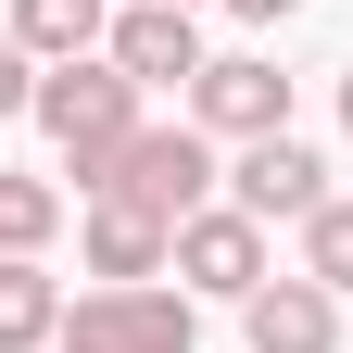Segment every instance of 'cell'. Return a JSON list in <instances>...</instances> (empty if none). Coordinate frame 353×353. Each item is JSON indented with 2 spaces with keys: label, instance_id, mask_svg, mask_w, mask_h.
Wrapping results in <instances>:
<instances>
[{
  "label": "cell",
  "instance_id": "cell-1",
  "mask_svg": "<svg viewBox=\"0 0 353 353\" xmlns=\"http://www.w3.org/2000/svg\"><path fill=\"white\" fill-rule=\"evenodd\" d=\"M38 126H51V152L76 164V190H101V164L139 139V76L126 63H38Z\"/></svg>",
  "mask_w": 353,
  "mask_h": 353
},
{
  "label": "cell",
  "instance_id": "cell-2",
  "mask_svg": "<svg viewBox=\"0 0 353 353\" xmlns=\"http://www.w3.org/2000/svg\"><path fill=\"white\" fill-rule=\"evenodd\" d=\"M88 202H139V214L176 228V214L214 202V139H202V126H139V139L101 164V190H88Z\"/></svg>",
  "mask_w": 353,
  "mask_h": 353
},
{
  "label": "cell",
  "instance_id": "cell-3",
  "mask_svg": "<svg viewBox=\"0 0 353 353\" xmlns=\"http://www.w3.org/2000/svg\"><path fill=\"white\" fill-rule=\"evenodd\" d=\"M190 341H202V316H190V290H164V278L88 290L63 316V353H190Z\"/></svg>",
  "mask_w": 353,
  "mask_h": 353
},
{
  "label": "cell",
  "instance_id": "cell-4",
  "mask_svg": "<svg viewBox=\"0 0 353 353\" xmlns=\"http://www.w3.org/2000/svg\"><path fill=\"white\" fill-rule=\"evenodd\" d=\"M190 126H202V139H278V126H290V76L252 63V51L202 63L190 76Z\"/></svg>",
  "mask_w": 353,
  "mask_h": 353
},
{
  "label": "cell",
  "instance_id": "cell-5",
  "mask_svg": "<svg viewBox=\"0 0 353 353\" xmlns=\"http://www.w3.org/2000/svg\"><path fill=\"white\" fill-rule=\"evenodd\" d=\"M176 278L214 290V303H252L265 290V228L240 202H202V214H176Z\"/></svg>",
  "mask_w": 353,
  "mask_h": 353
},
{
  "label": "cell",
  "instance_id": "cell-6",
  "mask_svg": "<svg viewBox=\"0 0 353 353\" xmlns=\"http://www.w3.org/2000/svg\"><path fill=\"white\" fill-rule=\"evenodd\" d=\"M101 63H126L139 88H190V76H202V26H190V0H126L114 38H101Z\"/></svg>",
  "mask_w": 353,
  "mask_h": 353
},
{
  "label": "cell",
  "instance_id": "cell-7",
  "mask_svg": "<svg viewBox=\"0 0 353 353\" xmlns=\"http://www.w3.org/2000/svg\"><path fill=\"white\" fill-rule=\"evenodd\" d=\"M228 202L252 214V228H278V214H290V228H303V214L328 202V164L303 152L290 126H278V139H240V176H228Z\"/></svg>",
  "mask_w": 353,
  "mask_h": 353
},
{
  "label": "cell",
  "instance_id": "cell-8",
  "mask_svg": "<svg viewBox=\"0 0 353 353\" xmlns=\"http://www.w3.org/2000/svg\"><path fill=\"white\" fill-rule=\"evenodd\" d=\"M240 341H252V353H341V290H316V278H265V290L240 303Z\"/></svg>",
  "mask_w": 353,
  "mask_h": 353
},
{
  "label": "cell",
  "instance_id": "cell-9",
  "mask_svg": "<svg viewBox=\"0 0 353 353\" xmlns=\"http://www.w3.org/2000/svg\"><path fill=\"white\" fill-rule=\"evenodd\" d=\"M164 265H176V228H164V214L88 202V278H101V290H139V278H164Z\"/></svg>",
  "mask_w": 353,
  "mask_h": 353
},
{
  "label": "cell",
  "instance_id": "cell-10",
  "mask_svg": "<svg viewBox=\"0 0 353 353\" xmlns=\"http://www.w3.org/2000/svg\"><path fill=\"white\" fill-rule=\"evenodd\" d=\"M101 38H114L101 0H13V51H26V63H88Z\"/></svg>",
  "mask_w": 353,
  "mask_h": 353
},
{
  "label": "cell",
  "instance_id": "cell-11",
  "mask_svg": "<svg viewBox=\"0 0 353 353\" xmlns=\"http://www.w3.org/2000/svg\"><path fill=\"white\" fill-rule=\"evenodd\" d=\"M63 341V290L38 278V252H0V353H38Z\"/></svg>",
  "mask_w": 353,
  "mask_h": 353
},
{
  "label": "cell",
  "instance_id": "cell-12",
  "mask_svg": "<svg viewBox=\"0 0 353 353\" xmlns=\"http://www.w3.org/2000/svg\"><path fill=\"white\" fill-rule=\"evenodd\" d=\"M303 278H316V290H353V202L341 190L303 214Z\"/></svg>",
  "mask_w": 353,
  "mask_h": 353
},
{
  "label": "cell",
  "instance_id": "cell-13",
  "mask_svg": "<svg viewBox=\"0 0 353 353\" xmlns=\"http://www.w3.org/2000/svg\"><path fill=\"white\" fill-rule=\"evenodd\" d=\"M51 228H63V190H51V176H0V252H38Z\"/></svg>",
  "mask_w": 353,
  "mask_h": 353
},
{
  "label": "cell",
  "instance_id": "cell-14",
  "mask_svg": "<svg viewBox=\"0 0 353 353\" xmlns=\"http://www.w3.org/2000/svg\"><path fill=\"white\" fill-rule=\"evenodd\" d=\"M26 101H38V63L13 51V38H0V114H26Z\"/></svg>",
  "mask_w": 353,
  "mask_h": 353
},
{
  "label": "cell",
  "instance_id": "cell-15",
  "mask_svg": "<svg viewBox=\"0 0 353 353\" xmlns=\"http://www.w3.org/2000/svg\"><path fill=\"white\" fill-rule=\"evenodd\" d=\"M228 13H252V26H290V13H303V0H228Z\"/></svg>",
  "mask_w": 353,
  "mask_h": 353
},
{
  "label": "cell",
  "instance_id": "cell-16",
  "mask_svg": "<svg viewBox=\"0 0 353 353\" xmlns=\"http://www.w3.org/2000/svg\"><path fill=\"white\" fill-rule=\"evenodd\" d=\"M341 126H353V76H341Z\"/></svg>",
  "mask_w": 353,
  "mask_h": 353
},
{
  "label": "cell",
  "instance_id": "cell-17",
  "mask_svg": "<svg viewBox=\"0 0 353 353\" xmlns=\"http://www.w3.org/2000/svg\"><path fill=\"white\" fill-rule=\"evenodd\" d=\"M190 13H202V0H190Z\"/></svg>",
  "mask_w": 353,
  "mask_h": 353
}]
</instances>
